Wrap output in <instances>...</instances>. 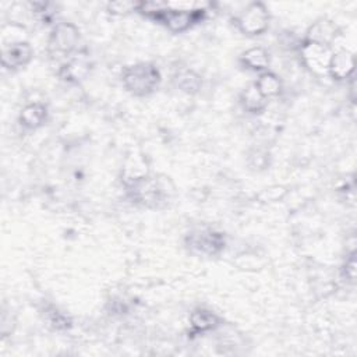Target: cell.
<instances>
[{
  "label": "cell",
  "mask_w": 357,
  "mask_h": 357,
  "mask_svg": "<svg viewBox=\"0 0 357 357\" xmlns=\"http://www.w3.org/2000/svg\"><path fill=\"white\" fill-rule=\"evenodd\" d=\"M303 63L308 70H311L314 74H328V66L332 56L331 46L307 42L304 40L300 47Z\"/></svg>",
  "instance_id": "obj_6"
},
{
  "label": "cell",
  "mask_w": 357,
  "mask_h": 357,
  "mask_svg": "<svg viewBox=\"0 0 357 357\" xmlns=\"http://www.w3.org/2000/svg\"><path fill=\"white\" fill-rule=\"evenodd\" d=\"M126 185L130 198L135 204L146 208H156L166 195L163 184L158 178L148 174Z\"/></svg>",
  "instance_id": "obj_3"
},
{
  "label": "cell",
  "mask_w": 357,
  "mask_h": 357,
  "mask_svg": "<svg viewBox=\"0 0 357 357\" xmlns=\"http://www.w3.org/2000/svg\"><path fill=\"white\" fill-rule=\"evenodd\" d=\"M185 245L194 254L213 257L225 248L226 240L220 231L209 227H199L191 230L185 236Z\"/></svg>",
  "instance_id": "obj_2"
},
{
  "label": "cell",
  "mask_w": 357,
  "mask_h": 357,
  "mask_svg": "<svg viewBox=\"0 0 357 357\" xmlns=\"http://www.w3.org/2000/svg\"><path fill=\"white\" fill-rule=\"evenodd\" d=\"M240 63L244 68L251 71H268L269 67V53L261 46L250 47L240 56Z\"/></svg>",
  "instance_id": "obj_12"
},
{
  "label": "cell",
  "mask_w": 357,
  "mask_h": 357,
  "mask_svg": "<svg viewBox=\"0 0 357 357\" xmlns=\"http://www.w3.org/2000/svg\"><path fill=\"white\" fill-rule=\"evenodd\" d=\"M176 81H177V86L181 91L188 92V93H195L201 88V77L191 70L178 73Z\"/></svg>",
  "instance_id": "obj_16"
},
{
  "label": "cell",
  "mask_w": 357,
  "mask_h": 357,
  "mask_svg": "<svg viewBox=\"0 0 357 357\" xmlns=\"http://www.w3.org/2000/svg\"><path fill=\"white\" fill-rule=\"evenodd\" d=\"M254 84L265 99L275 98L282 92V82L279 77L272 71L261 73Z\"/></svg>",
  "instance_id": "obj_15"
},
{
  "label": "cell",
  "mask_w": 357,
  "mask_h": 357,
  "mask_svg": "<svg viewBox=\"0 0 357 357\" xmlns=\"http://www.w3.org/2000/svg\"><path fill=\"white\" fill-rule=\"evenodd\" d=\"M269 11L261 1L250 3L236 18L234 22L238 31L247 36H258L269 26Z\"/></svg>",
  "instance_id": "obj_4"
},
{
  "label": "cell",
  "mask_w": 357,
  "mask_h": 357,
  "mask_svg": "<svg viewBox=\"0 0 357 357\" xmlns=\"http://www.w3.org/2000/svg\"><path fill=\"white\" fill-rule=\"evenodd\" d=\"M33 57L32 46L26 40H20L1 46V66L7 70H20Z\"/></svg>",
  "instance_id": "obj_7"
},
{
  "label": "cell",
  "mask_w": 357,
  "mask_h": 357,
  "mask_svg": "<svg viewBox=\"0 0 357 357\" xmlns=\"http://www.w3.org/2000/svg\"><path fill=\"white\" fill-rule=\"evenodd\" d=\"M167 1H139L137 11L151 20L158 21V18L166 11Z\"/></svg>",
  "instance_id": "obj_17"
},
{
  "label": "cell",
  "mask_w": 357,
  "mask_h": 357,
  "mask_svg": "<svg viewBox=\"0 0 357 357\" xmlns=\"http://www.w3.org/2000/svg\"><path fill=\"white\" fill-rule=\"evenodd\" d=\"M354 71V56L351 52L346 49H340L332 53L329 66H328V75H331L336 81H343L353 77Z\"/></svg>",
  "instance_id": "obj_8"
},
{
  "label": "cell",
  "mask_w": 357,
  "mask_h": 357,
  "mask_svg": "<svg viewBox=\"0 0 357 357\" xmlns=\"http://www.w3.org/2000/svg\"><path fill=\"white\" fill-rule=\"evenodd\" d=\"M160 71L152 63H137L123 70L121 81L124 88L134 96H148L160 84Z\"/></svg>",
  "instance_id": "obj_1"
},
{
  "label": "cell",
  "mask_w": 357,
  "mask_h": 357,
  "mask_svg": "<svg viewBox=\"0 0 357 357\" xmlns=\"http://www.w3.org/2000/svg\"><path fill=\"white\" fill-rule=\"evenodd\" d=\"M138 3L135 1H112L107 4V11L116 15H124L131 11H137Z\"/></svg>",
  "instance_id": "obj_18"
},
{
  "label": "cell",
  "mask_w": 357,
  "mask_h": 357,
  "mask_svg": "<svg viewBox=\"0 0 357 357\" xmlns=\"http://www.w3.org/2000/svg\"><path fill=\"white\" fill-rule=\"evenodd\" d=\"M219 325L220 318L206 308H195L190 314V326L192 333H206L216 329Z\"/></svg>",
  "instance_id": "obj_11"
},
{
  "label": "cell",
  "mask_w": 357,
  "mask_h": 357,
  "mask_svg": "<svg viewBox=\"0 0 357 357\" xmlns=\"http://www.w3.org/2000/svg\"><path fill=\"white\" fill-rule=\"evenodd\" d=\"M342 275L347 282H350V283L354 282V278H356V254H354V251H351L349 254V257L346 258V262L342 268Z\"/></svg>",
  "instance_id": "obj_19"
},
{
  "label": "cell",
  "mask_w": 357,
  "mask_h": 357,
  "mask_svg": "<svg viewBox=\"0 0 357 357\" xmlns=\"http://www.w3.org/2000/svg\"><path fill=\"white\" fill-rule=\"evenodd\" d=\"M49 321H50L52 326L56 328V329H67V328H70V325H71L70 318H68L67 315H64L63 312L57 311V310H53V311L50 312Z\"/></svg>",
  "instance_id": "obj_20"
},
{
  "label": "cell",
  "mask_w": 357,
  "mask_h": 357,
  "mask_svg": "<svg viewBox=\"0 0 357 357\" xmlns=\"http://www.w3.org/2000/svg\"><path fill=\"white\" fill-rule=\"evenodd\" d=\"M266 100L257 89L255 84H250L240 95V103L243 109L251 114L261 113L266 107Z\"/></svg>",
  "instance_id": "obj_14"
},
{
  "label": "cell",
  "mask_w": 357,
  "mask_h": 357,
  "mask_svg": "<svg viewBox=\"0 0 357 357\" xmlns=\"http://www.w3.org/2000/svg\"><path fill=\"white\" fill-rule=\"evenodd\" d=\"M88 73L89 63L84 57H73L59 70L60 78L67 82H79L88 75Z\"/></svg>",
  "instance_id": "obj_13"
},
{
  "label": "cell",
  "mask_w": 357,
  "mask_h": 357,
  "mask_svg": "<svg viewBox=\"0 0 357 357\" xmlns=\"http://www.w3.org/2000/svg\"><path fill=\"white\" fill-rule=\"evenodd\" d=\"M20 123L25 128L36 130L42 127L47 120V107L43 103L32 102L22 107L20 113Z\"/></svg>",
  "instance_id": "obj_10"
},
{
  "label": "cell",
  "mask_w": 357,
  "mask_h": 357,
  "mask_svg": "<svg viewBox=\"0 0 357 357\" xmlns=\"http://www.w3.org/2000/svg\"><path fill=\"white\" fill-rule=\"evenodd\" d=\"M78 40H79L78 28L71 22L61 21V22H56L54 26L52 28L47 45H49V50L53 54L68 56L77 49Z\"/></svg>",
  "instance_id": "obj_5"
},
{
  "label": "cell",
  "mask_w": 357,
  "mask_h": 357,
  "mask_svg": "<svg viewBox=\"0 0 357 357\" xmlns=\"http://www.w3.org/2000/svg\"><path fill=\"white\" fill-rule=\"evenodd\" d=\"M339 33L337 25L328 18H319L310 25L305 32L307 42H314L325 46H331Z\"/></svg>",
  "instance_id": "obj_9"
}]
</instances>
